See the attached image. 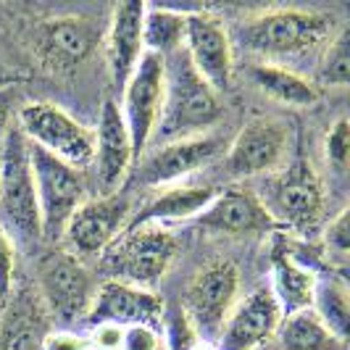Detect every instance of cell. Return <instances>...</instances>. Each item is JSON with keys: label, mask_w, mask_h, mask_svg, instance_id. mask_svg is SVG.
I'll list each match as a JSON object with an SVG mask.
<instances>
[{"label": "cell", "mask_w": 350, "mask_h": 350, "mask_svg": "<svg viewBox=\"0 0 350 350\" xmlns=\"http://www.w3.org/2000/svg\"><path fill=\"white\" fill-rule=\"evenodd\" d=\"M221 116L219 92L195 71L185 48L163 58V105L150 145L206 135Z\"/></svg>", "instance_id": "1"}, {"label": "cell", "mask_w": 350, "mask_h": 350, "mask_svg": "<svg viewBox=\"0 0 350 350\" xmlns=\"http://www.w3.org/2000/svg\"><path fill=\"white\" fill-rule=\"evenodd\" d=\"M237 35L247 51L266 58L263 64H277L319 51L332 40V18L314 11L277 8L247 18Z\"/></svg>", "instance_id": "2"}, {"label": "cell", "mask_w": 350, "mask_h": 350, "mask_svg": "<svg viewBox=\"0 0 350 350\" xmlns=\"http://www.w3.org/2000/svg\"><path fill=\"white\" fill-rule=\"evenodd\" d=\"M0 227L16 243L42 240L35 179L29 166V142L18 126H11L0 142Z\"/></svg>", "instance_id": "3"}, {"label": "cell", "mask_w": 350, "mask_h": 350, "mask_svg": "<svg viewBox=\"0 0 350 350\" xmlns=\"http://www.w3.org/2000/svg\"><path fill=\"white\" fill-rule=\"evenodd\" d=\"M176 247V237L163 224L126 227L103 253V271L111 280L150 290L172 266Z\"/></svg>", "instance_id": "4"}, {"label": "cell", "mask_w": 350, "mask_h": 350, "mask_svg": "<svg viewBox=\"0 0 350 350\" xmlns=\"http://www.w3.org/2000/svg\"><path fill=\"white\" fill-rule=\"evenodd\" d=\"M18 129L37 148L71 169H88L95 156V132L53 103H29L18 113Z\"/></svg>", "instance_id": "5"}, {"label": "cell", "mask_w": 350, "mask_h": 350, "mask_svg": "<svg viewBox=\"0 0 350 350\" xmlns=\"http://www.w3.org/2000/svg\"><path fill=\"white\" fill-rule=\"evenodd\" d=\"M29 166L35 179L40 229L45 240L64 237L71 213L85 203V179L77 169L53 158L42 148L29 142Z\"/></svg>", "instance_id": "6"}, {"label": "cell", "mask_w": 350, "mask_h": 350, "mask_svg": "<svg viewBox=\"0 0 350 350\" xmlns=\"http://www.w3.org/2000/svg\"><path fill=\"white\" fill-rule=\"evenodd\" d=\"M40 300L48 316H53L61 329L85 319L95 298L98 284L77 256L66 250H53L37 266Z\"/></svg>", "instance_id": "7"}, {"label": "cell", "mask_w": 350, "mask_h": 350, "mask_svg": "<svg viewBox=\"0 0 350 350\" xmlns=\"http://www.w3.org/2000/svg\"><path fill=\"white\" fill-rule=\"evenodd\" d=\"M237 293L240 271L232 261H211L195 274L185 293L182 314L203 342H213L219 337L232 308L237 306Z\"/></svg>", "instance_id": "8"}, {"label": "cell", "mask_w": 350, "mask_h": 350, "mask_svg": "<svg viewBox=\"0 0 350 350\" xmlns=\"http://www.w3.org/2000/svg\"><path fill=\"white\" fill-rule=\"evenodd\" d=\"M263 208L274 224L293 229H314L324 211V193L314 169L306 158H298L282 176L269 182V190L261 198Z\"/></svg>", "instance_id": "9"}, {"label": "cell", "mask_w": 350, "mask_h": 350, "mask_svg": "<svg viewBox=\"0 0 350 350\" xmlns=\"http://www.w3.org/2000/svg\"><path fill=\"white\" fill-rule=\"evenodd\" d=\"M122 92V116L129 140H132L135 161H140L142 153L150 148V137H153V129L161 116V105H163V58L145 53Z\"/></svg>", "instance_id": "10"}, {"label": "cell", "mask_w": 350, "mask_h": 350, "mask_svg": "<svg viewBox=\"0 0 350 350\" xmlns=\"http://www.w3.org/2000/svg\"><path fill=\"white\" fill-rule=\"evenodd\" d=\"M224 150L219 135H195L187 140H174L156 145L153 153L142 158L135 172V182L142 187H169L179 185L185 176L208 166Z\"/></svg>", "instance_id": "11"}, {"label": "cell", "mask_w": 350, "mask_h": 350, "mask_svg": "<svg viewBox=\"0 0 350 350\" xmlns=\"http://www.w3.org/2000/svg\"><path fill=\"white\" fill-rule=\"evenodd\" d=\"M126 216H129L126 195L113 193L95 200H85L71 213L64 237L74 253L98 256L119 240V234L126 229Z\"/></svg>", "instance_id": "12"}, {"label": "cell", "mask_w": 350, "mask_h": 350, "mask_svg": "<svg viewBox=\"0 0 350 350\" xmlns=\"http://www.w3.org/2000/svg\"><path fill=\"white\" fill-rule=\"evenodd\" d=\"M287 126L277 119H253L247 122L240 135L232 140L229 153L224 158V169L229 176L269 174L280 169L287 156Z\"/></svg>", "instance_id": "13"}, {"label": "cell", "mask_w": 350, "mask_h": 350, "mask_svg": "<svg viewBox=\"0 0 350 350\" xmlns=\"http://www.w3.org/2000/svg\"><path fill=\"white\" fill-rule=\"evenodd\" d=\"M185 53L195 71L211 85L213 92H227L232 88V42L229 32L219 18L211 14H187V32H185Z\"/></svg>", "instance_id": "14"}, {"label": "cell", "mask_w": 350, "mask_h": 350, "mask_svg": "<svg viewBox=\"0 0 350 350\" xmlns=\"http://www.w3.org/2000/svg\"><path fill=\"white\" fill-rule=\"evenodd\" d=\"M100 32L90 18L82 16H55L45 18L35 29L32 48L42 66L53 71H71L85 64L95 51Z\"/></svg>", "instance_id": "15"}, {"label": "cell", "mask_w": 350, "mask_h": 350, "mask_svg": "<svg viewBox=\"0 0 350 350\" xmlns=\"http://www.w3.org/2000/svg\"><path fill=\"white\" fill-rule=\"evenodd\" d=\"M282 319L284 316L271 287L261 284L232 308L216 337V345L219 350H256L277 334Z\"/></svg>", "instance_id": "16"}, {"label": "cell", "mask_w": 350, "mask_h": 350, "mask_svg": "<svg viewBox=\"0 0 350 350\" xmlns=\"http://www.w3.org/2000/svg\"><path fill=\"white\" fill-rule=\"evenodd\" d=\"M85 319L98 324H116V327H158L163 319V300L153 290H142L135 284L116 280H105L98 284L95 298Z\"/></svg>", "instance_id": "17"}, {"label": "cell", "mask_w": 350, "mask_h": 350, "mask_svg": "<svg viewBox=\"0 0 350 350\" xmlns=\"http://www.w3.org/2000/svg\"><path fill=\"white\" fill-rule=\"evenodd\" d=\"M195 227L216 234H256L277 229L261 198L247 187H227L193 219Z\"/></svg>", "instance_id": "18"}, {"label": "cell", "mask_w": 350, "mask_h": 350, "mask_svg": "<svg viewBox=\"0 0 350 350\" xmlns=\"http://www.w3.org/2000/svg\"><path fill=\"white\" fill-rule=\"evenodd\" d=\"M132 163H135V150L122 108L113 100H105L95 129V156H92V166L98 174V185L103 187V195L119 193Z\"/></svg>", "instance_id": "19"}, {"label": "cell", "mask_w": 350, "mask_h": 350, "mask_svg": "<svg viewBox=\"0 0 350 350\" xmlns=\"http://www.w3.org/2000/svg\"><path fill=\"white\" fill-rule=\"evenodd\" d=\"M145 3H119L111 14V27L105 35V55H108V74L116 90H124L129 77L135 74L140 58L145 55L142 45V21H145Z\"/></svg>", "instance_id": "20"}, {"label": "cell", "mask_w": 350, "mask_h": 350, "mask_svg": "<svg viewBox=\"0 0 350 350\" xmlns=\"http://www.w3.org/2000/svg\"><path fill=\"white\" fill-rule=\"evenodd\" d=\"M48 332V311L42 300L21 290L8 300L0 319V350H42Z\"/></svg>", "instance_id": "21"}, {"label": "cell", "mask_w": 350, "mask_h": 350, "mask_svg": "<svg viewBox=\"0 0 350 350\" xmlns=\"http://www.w3.org/2000/svg\"><path fill=\"white\" fill-rule=\"evenodd\" d=\"M213 198H216V193L211 187H200V185H169L126 227L163 224V221H193Z\"/></svg>", "instance_id": "22"}, {"label": "cell", "mask_w": 350, "mask_h": 350, "mask_svg": "<svg viewBox=\"0 0 350 350\" xmlns=\"http://www.w3.org/2000/svg\"><path fill=\"white\" fill-rule=\"evenodd\" d=\"M271 293L280 303L282 316H293L298 311H306L311 308L314 303V287H316V277L308 266L298 263L287 250H280L274 253L271 258Z\"/></svg>", "instance_id": "23"}, {"label": "cell", "mask_w": 350, "mask_h": 350, "mask_svg": "<svg viewBox=\"0 0 350 350\" xmlns=\"http://www.w3.org/2000/svg\"><path fill=\"white\" fill-rule=\"evenodd\" d=\"M250 77L258 85V90H263L269 98H274L284 105L308 108L319 100V90L306 77H300L293 69L280 66V64H256L250 69Z\"/></svg>", "instance_id": "24"}, {"label": "cell", "mask_w": 350, "mask_h": 350, "mask_svg": "<svg viewBox=\"0 0 350 350\" xmlns=\"http://www.w3.org/2000/svg\"><path fill=\"white\" fill-rule=\"evenodd\" d=\"M311 311L319 316V321H321L337 340L348 342L350 300H348V282H345L342 274L316 277Z\"/></svg>", "instance_id": "25"}, {"label": "cell", "mask_w": 350, "mask_h": 350, "mask_svg": "<svg viewBox=\"0 0 350 350\" xmlns=\"http://www.w3.org/2000/svg\"><path fill=\"white\" fill-rule=\"evenodd\" d=\"M187 32V14L174 8H145L142 21V45L145 53H153L158 58H166L172 53L185 48Z\"/></svg>", "instance_id": "26"}, {"label": "cell", "mask_w": 350, "mask_h": 350, "mask_svg": "<svg viewBox=\"0 0 350 350\" xmlns=\"http://www.w3.org/2000/svg\"><path fill=\"white\" fill-rule=\"evenodd\" d=\"M277 337L284 350H348V342L337 340L311 308L284 316Z\"/></svg>", "instance_id": "27"}, {"label": "cell", "mask_w": 350, "mask_h": 350, "mask_svg": "<svg viewBox=\"0 0 350 350\" xmlns=\"http://www.w3.org/2000/svg\"><path fill=\"white\" fill-rule=\"evenodd\" d=\"M319 79L324 85L345 88L350 79V29H342L337 37H332L329 48L324 53V61L319 66Z\"/></svg>", "instance_id": "28"}, {"label": "cell", "mask_w": 350, "mask_h": 350, "mask_svg": "<svg viewBox=\"0 0 350 350\" xmlns=\"http://www.w3.org/2000/svg\"><path fill=\"white\" fill-rule=\"evenodd\" d=\"M327 161L332 163L337 172H345L350 156V124L348 119H337L334 126L327 135Z\"/></svg>", "instance_id": "29"}, {"label": "cell", "mask_w": 350, "mask_h": 350, "mask_svg": "<svg viewBox=\"0 0 350 350\" xmlns=\"http://www.w3.org/2000/svg\"><path fill=\"white\" fill-rule=\"evenodd\" d=\"M169 342H172V350H198L203 345V340L193 332L190 321L179 308L169 316Z\"/></svg>", "instance_id": "30"}, {"label": "cell", "mask_w": 350, "mask_h": 350, "mask_svg": "<svg viewBox=\"0 0 350 350\" xmlns=\"http://www.w3.org/2000/svg\"><path fill=\"white\" fill-rule=\"evenodd\" d=\"M14 266H16V243L0 227V300L11 295L14 284Z\"/></svg>", "instance_id": "31"}, {"label": "cell", "mask_w": 350, "mask_h": 350, "mask_svg": "<svg viewBox=\"0 0 350 350\" xmlns=\"http://www.w3.org/2000/svg\"><path fill=\"white\" fill-rule=\"evenodd\" d=\"M350 229H348V211H342L334 221H329V229L324 234V243H327V253L337 258V261H345L348 258V247H350Z\"/></svg>", "instance_id": "32"}, {"label": "cell", "mask_w": 350, "mask_h": 350, "mask_svg": "<svg viewBox=\"0 0 350 350\" xmlns=\"http://www.w3.org/2000/svg\"><path fill=\"white\" fill-rule=\"evenodd\" d=\"M161 342L163 337L156 327H145V324H137V327H126L122 337V348L119 350H161Z\"/></svg>", "instance_id": "33"}, {"label": "cell", "mask_w": 350, "mask_h": 350, "mask_svg": "<svg viewBox=\"0 0 350 350\" xmlns=\"http://www.w3.org/2000/svg\"><path fill=\"white\" fill-rule=\"evenodd\" d=\"M42 350H92L88 334H79L74 329H51L45 334Z\"/></svg>", "instance_id": "34"}, {"label": "cell", "mask_w": 350, "mask_h": 350, "mask_svg": "<svg viewBox=\"0 0 350 350\" xmlns=\"http://www.w3.org/2000/svg\"><path fill=\"white\" fill-rule=\"evenodd\" d=\"M124 329L116 324H98L95 332L90 334V345L92 350H119L122 348Z\"/></svg>", "instance_id": "35"}, {"label": "cell", "mask_w": 350, "mask_h": 350, "mask_svg": "<svg viewBox=\"0 0 350 350\" xmlns=\"http://www.w3.org/2000/svg\"><path fill=\"white\" fill-rule=\"evenodd\" d=\"M18 100V90L5 85L0 88V142L5 140L8 129H11V113H14V105Z\"/></svg>", "instance_id": "36"}]
</instances>
